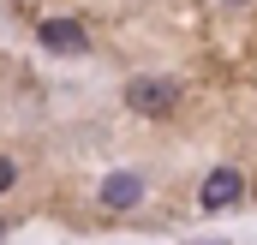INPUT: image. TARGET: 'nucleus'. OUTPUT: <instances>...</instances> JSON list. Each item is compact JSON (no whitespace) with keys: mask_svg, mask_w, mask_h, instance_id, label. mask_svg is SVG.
Here are the masks:
<instances>
[{"mask_svg":"<svg viewBox=\"0 0 257 245\" xmlns=\"http://www.w3.org/2000/svg\"><path fill=\"white\" fill-rule=\"evenodd\" d=\"M174 96H180V90H174V84H162V78H138V84L126 90V102L138 108V114H168V108H174Z\"/></svg>","mask_w":257,"mask_h":245,"instance_id":"nucleus-1","label":"nucleus"},{"mask_svg":"<svg viewBox=\"0 0 257 245\" xmlns=\"http://www.w3.org/2000/svg\"><path fill=\"white\" fill-rule=\"evenodd\" d=\"M42 48H54V54H84L90 36H84L78 18H48V24H42Z\"/></svg>","mask_w":257,"mask_h":245,"instance_id":"nucleus-2","label":"nucleus"},{"mask_svg":"<svg viewBox=\"0 0 257 245\" xmlns=\"http://www.w3.org/2000/svg\"><path fill=\"white\" fill-rule=\"evenodd\" d=\"M239 191H245V174H239V168H215V174L203 180V209H227Z\"/></svg>","mask_w":257,"mask_h":245,"instance_id":"nucleus-3","label":"nucleus"},{"mask_svg":"<svg viewBox=\"0 0 257 245\" xmlns=\"http://www.w3.org/2000/svg\"><path fill=\"white\" fill-rule=\"evenodd\" d=\"M138 197H144V180H138V174H108V180H102V203H108V209H132Z\"/></svg>","mask_w":257,"mask_h":245,"instance_id":"nucleus-4","label":"nucleus"},{"mask_svg":"<svg viewBox=\"0 0 257 245\" xmlns=\"http://www.w3.org/2000/svg\"><path fill=\"white\" fill-rule=\"evenodd\" d=\"M12 180H18V168H12V156H0V191H6Z\"/></svg>","mask_w":257,"mask_h":245,"instance_id":"nucleus-5","label":"nucleus"}]
</instances>
